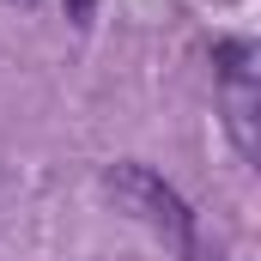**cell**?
<instances>
[{"label": "cell", "mask_w": 261, "mask_h": 261, "mask_svg": "<svg viewBox=\"0 0 261 261\" xmlns=\"http://www.w3.org/2000/svg\"><path fill=\"white\" fill-rule=\"evenodd\" d=\"M103 189L128 206L134 219H146L170 249H195V219H189V206H182V195L164 182V176H152L146 164H116L110 176H103Z\"/></svg>", "instance_id": "6da1fadb"}, {"label": "cell", "mask_w": 261, "mask_h": 261, "mask_svg": "<svg viewBox=\"0 0 261 261\" xmlns=\"http://www.w3.org/2000/svg\"><path fill=\"white\" fill-rule=\"evenodd\" d=\"M67 6H73V12H79V18H85V12H91V0H67Z\"/></svg>", "instance_id": "7a4b0ae2"}]
</instances>
